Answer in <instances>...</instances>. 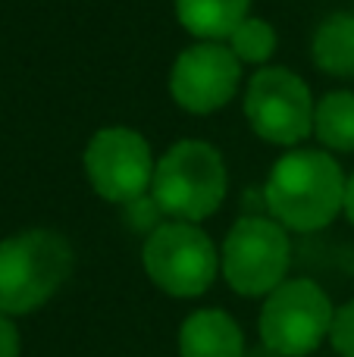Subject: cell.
Listing matches in <instances>:
<instances>
[{"instance_id": "cell-1", "label": "cell", "mask_w": 354, "mask_h": 357, "mask_svg": "<svg viewBox=\"0 0 354 357\" xmlns=\"http://www.w3.org/2000/svg\"><path fill=\"white\" fill-rule=\"evenodd\" d=\"M342 167L326 151L298 148L282 154L263 185L273 220L295 232H317L345 210Z\"/></svg>"}, {"instance_id": "cell-2", "label": "cell", "mask_w": 354, "mask_h": 357, "mask_svg": "<svg viewBox=\"0 0 354 357\" xmlns=\"http://www.w3.org/2000/svg\"><path fill=\"white\" fill-rule=\"evenodd\" d=\"M226 188L229 176L220 151L201 138H185L157 160L151 197L169 220L201 222L220 210Z\"/></svg>"}, {"instance_id": "cell-3", "label": "cell", "mask_w": 354, "mask_h": 357, "mask_svg": "<svg viewBox=\"0 0 354 357\" xmlns=\"http://www.w3.org/2000/svg\"><path fill=\"white\" fill-rule=\"evenodd\" d=\"M72 270V248L50 229H29L0 241V314H31L60 291Z\"/></svg>"}, {"instance_id": "cell-4", "label": "cell", "mask_w": 354, "mask_h": 357, "mask_svg": "<svg viewBox=\"0 0 354 357\" xmlns=\"http://www.w3.org/2000/svg\"><path fill=\"white\" fill-rule=\"evenodd\" d=\"M141 264L160 291L173 298H198L217 279L220 254L210 235L201 232L194 222L169 220L148 232Z\"/></svg>"}, {"instance_id": "cell-5", "label": "cell", "mask_w": 354, "mask_h": 357, "mask_svg": "<svg viewBox=\"0 0 354 357\" xmlns=\"http://www.w3.org/2000/svg\"><path fill=\"white\" fill-rule=\"evenodd\" d=\"M288 260L292 245L286 226L267 216H242L223 241L220 270L238 295L257 298L286 282Z\"/></svg>"}, {"instance_id": "cell-6", "label": "cell", "mask_w": 354, "mask_h": 357, "mask_svg": "<svg viewBox=\"0 0 354 357\" xmlns=\"http://www.w3.org/2000/svg\"><path fill=\"white\" fill-rule=\"evenodd\" d=\"M311 88L286 66H263L245 88V116L257 138L292 148L314 132Z\"/></svg>"}, {"instance_id": "cell-7", "label": "cell", "mask_w": 354, "mask_h": 357, "mask_svg": "<svg viewBox=\"0 0 354 357\" xmlns=\"http://www.w3.org/2000/svg\"><path fill=\"white\" fill-rule=\"evenodd\" d=\"M332 304L311 279H288L267 295L261 310V339L282 357H305L330 335Z\"/></svg>"}, {"instance_id": "cell-8", "label": "cell", "mask_w": 354, "mask_h": 357, "mask_svg": "<svg viewBox=\"0 0 354 357\" xmlns=\"http://www.w3.org/2000/svg\"><path fill=\"white\" fill-rule=\"evenodd\" d=\"M154 154L144 135L125 126H110L91 135L85 148V173L91 188L113 204H132L154 182Z\"/></svg>"}, {"instance_id": "cell-9", "label": "cell", "mask_w": 354, "mask_h": 357, "mask_svg": "<svg viewBox=\"0 0 354 357\" xmlns=\"http://www.w3.org/2000/svg\"><path fill=\"white\" fill-rule=\"evenodd\" d=\"M242 82V60L223 41H198L176 56L169 69V94L188 113H213L226 107Z\"/></svg>"}, {"instance_id": "cell-10", "label": "cell", "mask_w": 354, "mask_h": 357, "mask_svg": "<svg viewBox=\"0 0 354 357\" xmlns=\"http://www.w3.org/2000/svg\"><path fill=\"white\" fill-rule=\"evenodd\" d=\"M182 357H242L245 339L238 323L226 310H194L179 329Z\"/></svg>"}, {"instance_id": "cell-11", "label": "cell", "mask_w": 354, "mask_h": 357, "mask_svg": "<svg viewBox=\"0 0 354 357\" xmlns=\"http://www.w3.org/2000/svg\"><path fill=\"white\" fill-rule=\"evenodd\" d=\"M251 0H176L182 29L198 41H229V35L248 19Z\"/></svg>"}, {"instance_id": "cell-12", "label": "cell", "mask_w": 354, "mask_h": 357, "mask_svg": "<svg viewBox=\"0 0 354 357\" xmlns=\"http://www.w3.org/2000/svg\"><path fill=\"white\" fill-rule=\"evenodd\" d=\"M311 54L317 69L339 79L354 75V13H332L314 31Z\"/></svg>"}, {"instance_id": "cell-13", "label": "cell", "mask_w": 354, "mask_h": 357, "mask_svg": "<svg viewBox=\"0 0 354 357\" xmlns=\"http://www.w3.org/2000/svg\"><path fill=\"white\" fill-rule=\"evenodd\" d=\"M314 135L326 151H354V91H330L314 107Z\"/></svg>"}, {"instance_id": "cell-14", "label": "cell", "mask_w": 354, "mask_h": 357, "mask_svg": "<svg viewBox=\"0 0 354 357\" xmlns=\"http://www.w3.org/2000/svg\"><path fill=\"white\" fill-rule=\"evenodd\" d=\"M229 47L242 63H267L276 50V31L267 19L248 16L229 35Z\"/></svg>"}, {"instance_id": "cell-15", "label": "cell", "mask_w": 354, "mask_h": 357, "mask_svg": "<svg viewBox=\"0 0 354 357\" xmlns=\"http://www.w3.org/2000/svg\"><path fill=\"white\" fill-rule=\"evenodd\" d=\"M330 342L342 357H354V301L342 304V307L332 314Z\"/></svg>"}, {"instance_id": "cell-16", "label": "cell", "mask_w": 354, "mask_h": 357, "mask_svg": "<svg viewBox=\"0 0 354 357\" xmlns=\"http://www.w3.org/2000/svg\"><path fill=\"white\" fill-rule=\"evenodd\" d=\"M0 357H19V333L3 314H0Z\"/></svg>"}, {"instance_id": "cell-17", "label": "cell", "mask_w": 354, "mask_h": 357, "mask_svg": "<svg viewBox=\"0 0 354 357\" xmlns=\"http://www.w3.org/2000/svg\"><path fill=\"white\" fill-rule=\"evenodd\" d=\"M345 216H348L354 226V173L348 178V185H345Z\"/></svg>"}]
</instances>
